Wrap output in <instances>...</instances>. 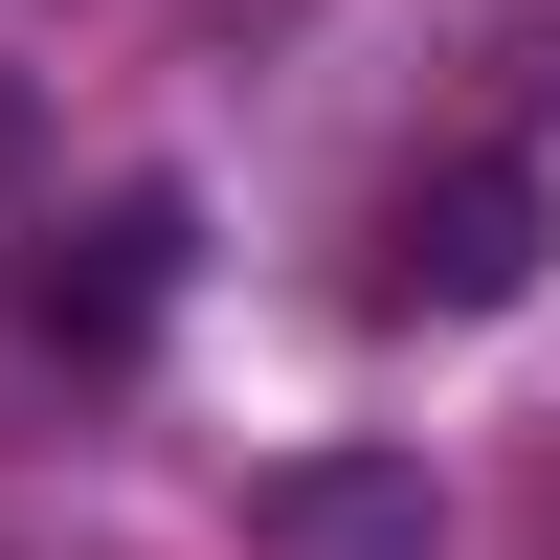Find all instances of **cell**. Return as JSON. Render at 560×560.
Instances as JSON below:
<instances>
[{"instance_id":"cell-1","label":"cell","mask_w":560,"mask_h":560,"mask_svg":"<svg viewBox=\"0 0 560 560\" xmlns=\"http://www.w3.org/2000/svg\"><path fill=\"white\" fill-rule=\"evenodd\" d=\"M538 247H560L538 158H448L427 202L382 224V314H516V292H538Z\"/></svg>"},{"instance_id":"cell-3","label":"cell","mask_w":560,"mask_h":560,"mask_svg":"<svg viewBox=\"0 0 560 560\" xmlns=\"http://www.w3.org/2000/svg\"><path fill=\"white\" fill-rule=\"evenodd\" d=\"M158 292H179V202H113L68 269H45V337H90V359H113V337H158Z\"/></svg>"},{"instance_id":"cell-2","label":"cell","mask_w":560,"mask_h":560,"mask_svg":"<svg viewBox=\"0 0 560 560\" xmlns=\"http://www.w3.org/2000/svg\"><path fill=\"white\" fill-rule=\"evenodd\" d=\"M247 560H448V493H427V448H269Z\"/></svg>"},{"instance_id":"cell-4","label":"cell","mask_w":560,"mask_h":560,"mask_svg":"<svg viewBox=\"0 0 560 560\" xmlns=\"http://www.w3.org/2000/svg\"><path fill=\"white\" fill-rule=\"evenodd\" d=\"M23 158H45V90H23V68H0V202H23Z\"/></svg>"}]
</instances>
